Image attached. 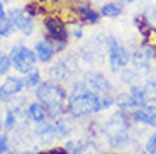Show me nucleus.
Listing matches in <instances>:
<instances>
[{"label": "nucleus", "instance_id": "nucleus-1", "mask_svg": "<svg viewBox=\"0 0 156 154\" xmlns=\"http://www.w3.org/2000/svg\"><path fill=\"white\" fill-rule=\"evenodd\" d=\"M36 98L37 102L46 107V110L51 112L53 117H58L59 114L65 112V105H66V92L56 83L51 81H44L36 86Z\"/></svg>", "mask_w": 156, "mask_h": 154}, {"label": "nucleus", "instance_id": "nucleus-2", "mask_svg": "<svg viewBox=\"0 0 156 154\" xmlns=\"http://www.w3.org/2000/svg\"><path fill=\"white\" fill-rule=\"evenodd\" d=\"M102 110V96L97 93L85 90V92L75 93L66 100L65 112H68L71 117H87L92 114H97Z\"/></svg>", "mask_w": 156, "mask_h": 154}, {"label": "nucleus", "instance_id": "nucleus-3", "mask_svg": "<svg viewBox=\"0 0 156 154\" xmlns=\"http://www.w3.org/2000/svg\"><path fill=\"white\" fill-rule=\"evenodd\" d=\"M105 134L110 146L122 147L129 142V120L126 114H114L105 124Z\"/></svg>", "mask_w": 156, "mask_h": 154}, {"label": "nucleus", "instance_id": "nucleus-4", "mask_svg": "<svg viewBox=\"0 0 156 154\" xmlns=\"http://www.w3.org/2000/svg\"><path fill=\"white\" fill-rule=\"evenodd\" d=\"M9 58H10L12 66H14L19 73H24V75L29 73L31 69H34L36 68V63L39 61L34 51L27 49L26 46H14L10 49Z\"/></svg>", "mask_w": 156, "mask_h": 154}, {"label": "nucleus", "instance_id": "nucleus-5", "mask_svg": "<svg viewBox=\"0 0 156 154\" xmlns=\"http://www.w3.org/2000/svg\"><path fill=\"white\" fill-rule=\"evenodd\" d=\"M107 46H109V63L114 69L124 68L129 63V53L126 51V47H122L121 44L115 41V37H107Z\"/></svg>", "mask_w": 156, "mask_h": 154}, {"label": "nucleus", "instance_id": "nucleus-6", "mask_svg": "<svg viewBox=\"0 0 156 154\" xmlns=\"http://www.w3.org/2000/svg\"><path fill=\"white\" fill-rule=\"evenodd\" d=\"M24 90V80L19 76H7L5 81L0 85V102L10 103L12 98L17 96Z\"/></svg>", "mask_w": 156, "mask_h": 154}, {"label": "nucleus", "instance_id": "nucleus-7", "mask_svg": "<svg viewBox=\"0 0 156 154\" xmlns=\"http://www.w3.org/2000/svg\"><path fill=\"white\" fill-rule=\"evenodd\" d=\"M7 17L14 22L16 29H19L24 36L32 34V31H34V22H32V19L24 10H20V9H10L7 12Z\"/></svg>", "mask_w": 156, "mask_h": 154}, {"label": "nucleus", "instance_id": "nucleus-8", "mask_svg": "<svg viewBox=\"0 0 156 154\" xmlns=\"http://www.w3.org/2000/svg\"><path fill=\"white\" fill-rule=\"evenodd\" d=\"M44 27L48 32V39H58V41H68L70 32H68L66 26L63 24V20L56 19V17H48L44 20Z\"/></svg>", "mask_w": 156, "mask_h": 154}, {"label": "nucleus", "instance_id": "nucleus-9", "mask_svg": "<svg viewBox=\"0 0 156 154\" xmlns=\"http://www.w3.org/2000/svg\"><path fill=\"white\" fill-rule=\"evenodd\" d=\"M75 69H76V61H75V58H70V59H63V61L55 63V65L49 68L48 73H49L51 80L61 81V80L70 76V73L75 71Z\"/></svg>", "mask_w": 156, "mask_h": 154}, {"label": "nucleus", "instance_id": "nucleus-10", "mask_svg": "<svg viewBox=\"0 0 156 154\" xmlns=\"http://www.w3.org/2000/svg\"><path fill=\"white\" fill-rule=\"evenodd\" d=\"M85 85L90 88V92L102 95V93H109L110 92V81L107 80L102 73H88L87 75Z\"/></svg>", "mask_w": 156, "mask_h": 154}, {"label": "nucleus", "instance_id": "nucleus-11", "mask_svg": "<svg viewBox=\"0 0 156 154\" xmlns=\"http://www.w3.org/2000/svg\"><path fill=\"white\" fill-rule=\"evenodd\" d=\"M131 117H133L134 122H141L146 124V125H151V127H156V107L151 103H146L139 110H134Z\"/></svg>", "mask_w": 156, "mask_h": 154}, {"label": "nucleus", "instance_id": "nucleus-12", "mask_svg": "<svg viewBox=\"0 0 156 154\" xmlns=\"http://www.w3.org/2000/svg\"><path fill=\"white\" fill-rule=\"evenodd\" d=\"M34 53L41 63H49L51 59L55 58L56 51H55V46L48 39H44V41H37L34 44Z\"/></svg>", "mask_w": 156, "mask_h": 154}, {"label": "nucleus", "instance_id": "nucleus-13", "mask_svg": "<svg viewBox=\"0 0 156 154\" xmlns=\"http://www.w3.org/2000/svg\"><path fill=\"white\" fill-rule=\"evenodd\" d=\"M34 135L37 137V141H41L43 144H49V142H53V139H56L53 124H46V122H39V125L34 131Z\"/></svg>", "mask_w": 156, "mask_h": 154}, {"label": "nucleus", "instance_id": "nucleus-14", "mask_svg": "<svg viewBox=\"0 0 156 154\" xmlns=\"http://www.w3.org/2000/svg\"><path fill=\"white\" fill-rule=\"evenodd\" d=\"M26 115L29 117V120H32V122L39 124V122H44V120H46L48 110H46V107H44L41 102H34V103H31V105L27 107Z\"/></svg>", "mask_w": 156, "mask_h": 154}, {"label": "nucleus", "instance_id": "nucleus-15", "mask_svg": "<svg viewBox=\"0 0 156 154\" xmlns=\"http://www.w3.org/2000/svg\"><path fill=\"white\" fill-rule=\"evenodd\" d=\"M114 103L119 105L121 108H134L137 107V102L134 100V96L131 93H117L114 96Z\"/></svg>", "mask_w": 156, "mask_h": 154}, {"label": "nucleus", "instance_id": "nucleus-16", "mask_svg": "<svg viewBox=\"0 0 156 154\" xmlns=\"http://www.w3.org/2000/svg\"><path fill=\"white\" fill-rule=\"evenodd\" d=\"M78 14H80V17L83 20H87L90 24L98 22V12H95L94 9H90L88 5H78Z\"/></svg>", "mask_w": 156, "mask_h": 154}, {"label": "nucleus", "instance_id": "nucleus-17", "mask_svg": "<svg viewBox=\"0 0 156 154\" xmlns=\"http://www.w3.org/2000/svg\"><path fill=\"white\" fill-rule=\"evenodd\" d=\"M41 83V71L37 69H31L29 73H26L24 76V88H36Z\"/></svg>", "mask_w": 156, "mask_h": 154}, {"label": "nucleus", "instance_id": "nucleus-18", "mask_svg": "<svg viewBox=\"0 0 156 154\" xmlns=\"http://www.w3.org/2000/svg\"><path fill=\"white\" fill-rule=\"evenodd\" d=\"M65 149L70 154H85L87 142H82V141H68L65 144Z\"/></svg>", "mask_w": 156, "mask_h": 154}, {"label": "nucleus", "instance_id": "nucleus-19", "mask_svg": "<svg viewBox=\"0 0 156 154\" xmlns=\"http://www.w3.org/2000/svg\"><path fill=\"white\" fill-rule=\"evenodd\" d=\"M100 14L104 17H119L122 14V7L119 4H105L100 9Z\"/></svg>", "mask_w": 156, "mask_h": 154}, {"label": "nucleus", "instance_id": "nucleus-20", "mask_svg": "<svg viewBox=\"0 0 156 154\" xmlns=\"http://www.w3.org/2000/svg\"><path fill=\"white\" fill-rule=\"evenodd\" d=\"M14 29H16V26L7 16L0 19V37H9L14 32Z\"/></svg>", "mask_w": 156, "mask_h": 154}, {"label": "nucleus", "instance_id": "nucleus-21", "mask_svg": "<svg viewBox=\"0 0 156 154\" xmlns=\"http://www.w3.org/2000/svg\"><path fill=\"white\" fill-rule=\"evenodd\" d=\"M131 95L134 96V100L137 102V105L139 107H143V105H146L148 102H146V95H144V86H139V85H133L131 86Z\"/></svg>", "mask_w": 156, "mask_h": 154}, {"label": "nucleus", "instance_id": "nucleus-22", "mask_svg": "<svg viewBox=\"0 0 156 154\" xmlns=\"http://www.w3.org/2000/svg\"><path fill=\"white\" fill-rule=\"evenodd\" d=\"M134 24L137 26V29H139V32L144 37H149V32H151V26H149V20H146L144 17H136L134 19Z\"/></svg>", "mask_w": 156, "mask_h": 154}, {"label": "nucleus", "instance_id": "nucleus-23", "mask_svg": "<svg viewBox=\"0 0 156 154\" xmlns=\"http://www.w3.org/2000/svg\"><path fill=\"white\" fill-rule=\"evenodd\" d=\"M144 95H146V102H156V81H148L144 86Z\"/></svg>", "mask_w": 156, "mask_h": 154}, {"label": "nucleus", "instance_id": "nucleus-24", "mask_svg": "<svg viewBox=\"0 0 156 154\" xmlns=\"http://www.w3.org/2000/svg\"><path fill=\"white\" fill-rule=\"evenodd\" d=\"M12 63H10V58H9V54L2 53L0 51V76H4V75L9 73V69H10Z\"/></svg>", "mask_w": 156, "mask_h": 154}, {"label": "nucleus", "instance_id": "nucleus-25", "mask_svg": "<svg viewBox=\"0 0 156 154\" xmlns=\"http://www.w3.org/2000/svg\"><path fill=\"white\" fill-rule=\"evenodd\" d=\"M16 122H17V115L14 110H9L7 115H5V122H4V129L5 131H14L16 127Z\"/></svg>", "mask_w": 156, "mask_h": 154}, {"label": "nucleus", "instance_id": "nucleus-26", "mask_svg": "<svg viewBox=\"0 0 156 154\" xmlns=\"http://www.w3.org/2000/svg\"><path fill=\"white\" fill-rule=\"evenodd\" d=\"M136 78H137L136 71H124V73H121V81H124V83H133Z\"/></svg>", "mask_w": 156, "mask_h": 154}, {"label": "nucleus", "instance_id": "nucleus-27", "mask_svg": "<svg viewBox=\"0 0 156 154\" xmlns=\"http://www.w3.org/2000/svg\"><path fill=\"white\" fill-rule=\"evenodd\" d=\"M146 151L149 154H156V132L148 139V142H146Z\"/></svg>", "mask_w": 156, "mask_h": 154}, {"label": "nucleus", "instance_id": "nucleus-28", "mask_svg": "<svg viewBox=\"0 0 156 154\" xmlns=\"http://www.w3.org/2000/svg\"><path fill=\"white\" fill-rule=\"evenodd\" d=\"M9 147V139L5 134H0V154H5Z\"/></svg>", "mask_w": 156, "mask_h": 154}, {"label": "nucleus", "instance_id": "nucleus-29", "mask_svg": "<svg viewBox=\"0 0 156 154\" xmlns=\"http://www.w3.org/2000/svg\"><path fill=\"white\" fill-rule=\"evenodd\" d=\"M70 34H73V37L80 39V37L83 36V29H82V26H78V24H73V26H71Z\"/></svg>", "mask_w": 156, "mask_h": 154}, {"label": "nucleus", "instance_id": "nucleus-30", "mask_svg": "<svg viewBox=\"0 0 156 154\" xmlns=\"http://www.w3.org/2000/svg\"><path fill=\"white\" fill-rule=\"evenodd\" d=\"M51 154H68V151L66 149H53Z\"/></svg>", "mask_w": 156, "mask_h": 154}, {"label": "nucleus", "instance_id": "nucleus-31", "mask_svg": "<svg viewBox=\"0 0 156 154\" xmlns=\"http://www.w3.org/2000/svg\"><path fill=\"white\" fill-rule=\"evenodd\" d=\"M5 16H7V12H5V7H4V4L0 2V19H2V17H5Z\"/></svg>", "mask_w": 156, "mask_h": 154}, {"label": "nucleus", "instance_id": "nucleus-32", "mask_svg": "<svg viewBox=\"0 0 156 154\" xmlns=\"http://www.w3.org/2000/svg\"><path fill=\"white\" fill-rule=\"evenodd\" d=\"M2 127H4V124H2V117H0V131H2Z\"/></svg>", "mask_w": 156, "mask_h": 154}, {"label": "nucleus", "instance_id": "nucleus-33", "mask_svg": "<svg viewBox=\"0 0 156 154\" xmlns=\"http://www.w3.org/2000/svg\"><path fill=\"white\" fill-rule=\"evenodd\" d=\"M139 154H149V152H148V151H146V149H144V151H141V152H139Z\"/></svg>", "mask_w": 156, "mask_h": 154}, {"label": "nucleus", "instance_id": "nucleus-34", "mask_svg": "<svg viewBox=\"0 0 156 154\" xmlns=\"http://www.w3.org/2000/svg\"><path fill=\"white\" fill-rule=\"evenodd\" d=\"M124 2H134V0H124Z\"/></svg>", "mask_w": 156, "mask_h": 154}]
</instances>
